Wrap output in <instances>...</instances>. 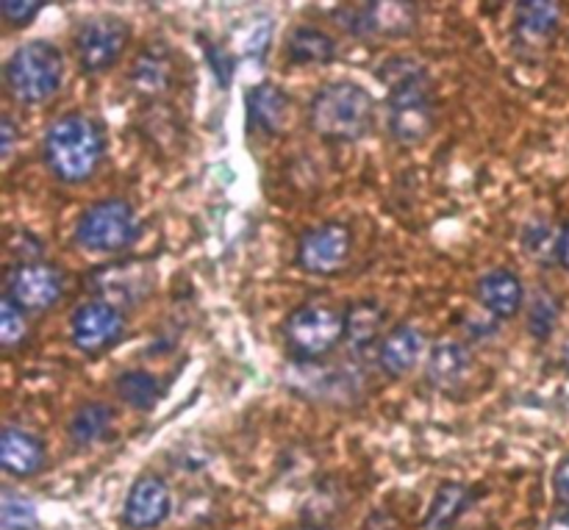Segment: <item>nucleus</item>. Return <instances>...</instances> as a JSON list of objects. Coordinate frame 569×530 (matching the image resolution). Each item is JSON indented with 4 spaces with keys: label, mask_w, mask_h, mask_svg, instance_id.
Listing matches in <instances>:
<instances>
[{
    "label": "nucleus",
    "mask_w": 569,
    "mask_h": 530,
    "mask_svg": "<svg viewBox=\"0 0 569 530\" xmlns=\"http://www.w3.org/2000/svg\"><path fill=\"white\" fill-rule=\"evenodd\" d=\"M387 83V128L398 144H420L437 128L433 81L420 61L409 56L389 59L381 70Z\"/></svg>",
    "instance_id": "nucleus-1"
},
{
    "label": "nucleus",
    "mask_w": 569,
    "mask_h": 530,
    "mask_svg": "<svg viewBox=\"0 0 569 530\" xmlns=\"http://www.w3.org/2000/svg\"><path fill=\"white\" fill-rule=\"evenodd\" d=\"M42 159L61 183L92 181L106 159V133L98 120L87 114H61L44 131Z\"/></svg>",
    "instance_id": "nucleus-2"
},
{
    "label": "nucleus",
    "mask_w": 569,
    "mask_h": 530,
    "mask_svg": "<svg viewBox=\"0 0 569 530\" xmlns=\"http://www.w3.org/2000/svg\"><path fill=\"white\" fill-rule=\"evenodd\" d=\"M376 98L361 83H326L309 103V128L326 142H359L372 131Z\"/></svg>",
    "instance_id": "nucleus-3"
},
{
    "label": "nucleus",
    "mask_w": 569,
    "mask_h": 530,
    "mask_svg": "<svg viewBox=\"0 0 569 530\" xmlns=\"http://www.w3.org/2000/svg\"><path fill=\"white\" fill-rule=\"evenodd\" d=\"M6 89L17 103H48L64 81V56L48 39H31L11 50L3 67Z\"/></svg>",
    "instance_id": "nucleus-4"
},
{
    "label": "nucleus",
    "mask_w": 569,
    "mask_h": 530,
    "mask_svg": "<svg viewBox=\"0 0 569 530\" xmlns=\"http://www.w3.org/2000/svg\"><path fill=\"white\" fill-rule=\"evenodd\" d=\"M139 237H142V220L137 209L122 198L98 200L76 222V242L87 253L117 256L133 248Z\"/></svg>",
    "instance_id": "nucleus-5"
},
{
    "label": "nucleus",
    "mask_w": 569,
    "mask_h": 530,
    "mask_svg": "<svg viewBox=\"0 0 569 530\" xmlns=\"http://www.w3.org/2000/svg\"><path fill=\"white\" fill-rule=\"evenodd\" d=\"M345 333H348L345 311L328 303L300 306L283 322V342L300 364L326 359L345 342Z\"/></svg>",
    "instance_id": "nucleus-6"
},
{
    "label": "nucleus",
    "mask_w": 569,
    "mask_h": 530,
    "mask_svg": "<svg viewBox=\"0 0 569 530\" xmlns=\"http://www.w3.org/2000/svg\"><path fill=\"white\" fill-rule=\"evenodd\" d=\"M156 281L159 272L148 259H120L89 272L87 289L94 300H103L126 314L153 294Z\"/></svg>",
    "instance_id": "nucleus-7"
},
{
    "label": "nucleus",
    "mask_w": 569,
    "mask_h": 530,
    "mask_svg": "<svg viewBox=\"0 0 569 530\" xmlns=\"http://www.w3.org/2000/svg\"><path fill=\"white\" fill-rule=\"evenodd\" d=\"M128 42H131V28L122 17L114 14L87 17L72 33L76 59L89 76L111 70L128 50Z\"/></svg>",
    "instance_id": "nucleus-8"
},
{
    "label": "nucleus",
    "mask_w": 569,
    "mask_h": 530,
    "mask_svg": "<svg viewBox=\"0 0 569 530\" xmlns=\"http://www.w3.org/2000/svg\"><path fill=\"white\" fill-rule=\"evenodd\" d=\"M64 292V278L48 261H20L6 278V298L26 314H42L53 309Z\"/></svg>",
    "instance_id": "nucleus-9"
},
{
    "label": "nucleus",
    "mask_w": 569,
    "mask_h": 530,
    "mask_svg": "<svg viewBox=\"0 0 569 530\" xmlns=\"http://www.w3.org/2000/svg\"><path fill=\"white\" fill-rule=\"evenodd\" d=\"M339 26L350 37H406L417 28V6L415 3H359L339 6L333 11Z\"/></svg>",
    "instance_id": "nucleus-10"
},
{
    "label": "nucleus",
    "mask_w": 569,
    "mask_h": 530,
    "mask_svg": "<svg viewBox=\"0 0 569 530\" xmlns=\"http://www.w3.org/2000/svg\"><path fill=\"white\" fill-rule=\"evenodd\" d=\"M353 253V231L339 220L311 228L298 242V267L311 276H333Z\"/></svg>",
    "instance_id": "nucleus-11"
},
{
    "label": "nucleus",
    "mask_w": 569,
    "mask_h": 530,
    "mask_svg": "<svg viewBox=\"0 0 569 530\" xmlns=\"http://www.w3.org/2000/svg\"><path fill=\"white\" fill-rule=\"evenodd\" d=\"M122 331H126V314L103 300L89 298L72 311L70 339L81 353L98 356L114 348L122 339Z\"/></svg>",
    "instance_id": "nucleus-12"
},
{
    "label": "nucleus",
    "mask_w": 569,
    "mask_h": 530,
    "mask_svg": "<svg viewBox=\"0 0 569 530\" xmlns=\"http://www.w3.org/2000/svg\"><path fill=\"white\" fill-rule=\"evenodd\" d=\"M172 514V492L156 472H144L131 483L122 503V522L131 530H153Z\"/></svg>",
    "instance_id": "nucleus-13"
},
{
    "label": "nucleus",
    "mask_w": 569,
    "mask_h": 530,
    "mask_svg": "<svg viewBox=\"0 0 569 530\" xmlns=\"http://www.w3.org/2000/svg\"><path fill=\"white\" fill-rule=\"evenodd\" d=\"M178 78V64L176 56L167 44L153 42L144 50H139L137 61H133L131 72H128V83H131L133 92L139 98L159 100L164 98L167 92H172Z\"/></svg>",
    "instance_id": "nucleus-14"
},
{
    "label": "nucleus",
    "mask_w": 569,
    "mask_h": 530,
    "mask_svg": "<svg viewBox=\"0 0 569 530\" xmlns=\"http://www.w3.org/2000/svg\"><path fill=\"white\" fill-rule=\"evenodd\" d=\"M476 372V359H472L470 348L456 339H442L431 348L426 364V381L431 383L437 392L453 394L467 387V381Z\"/></svg>",
    "instance_id": "nucleus-15"
},
{
    "label": "nucleus",
    "mask_w": 569,
    "mask_h": 530,
    "mask_svg": "<svg viewBox=\"0 0 569 530\" xmlns=\"http://www.w3.org/2000/svg\"><path fill=\"white\" fill-rule=\"evenodd\" d=\"M561 26V6L545 0H528L515 9V42L526 50H545Z\"/></svg>",
    "instance_id": "nucleus-16"
},
{
    "label": "nucleus",
    "mask_w": 569,
    "mask_h": 530,
    "mask_svg": "<svg viewBox=\"0 0 569 530\" xmlns=\"http://www.w3.org/2000/svg\"><path fill=\"white\" fill-rule=\"evenodd\" d=\"M476 298L487 314L498 317V320H511L515 314H520L522 303H526V287L517 272L489 270L487 276L478 278Z\"/></svg>",
    "instance_id": "nucleus-17"
},
{
    "label": "nucleus",
    "mask_w": 569,
    "mask_h": 530,
    "mask_svg": "<svg viewBox=\"0 0 569 530\" xmlns=\"http://www.w3.org/2000/svg\"><path fill=\"white\" fill-rule=\"evenodd\" d=\"M48 461L42 439L22 428H3L0 433V464L11 478H33Z\"/></svg>",
    "instance_id": "nucleus-18"
},
{
    "label": "nucleus",
    "mask_w": 569,
    "mask_h": 530,
    "mask_svg": "<svg viewBox=\"0 0 569 530\" xmlns=\"http://www.w3.org/2000/svg\"><path fill=\"white\" fill-rule=\"evenodd\" d=\"M426 353V333L415 326H398L378 344V364L387 376L400 378L415 370Z\"/></svg>",
    "instance_id": "nucleus-19"
},
{
    "label": "nucleus",
    "mask_w": 569,
    "mask_h": 530,
    "mask_svg": "<svg viewBox=\"0 0 569 530\" xmlns=\"http://www.w3.org/2000/svg\"><path fill=\"white\" fill-rule=\"evenodd\" d=\"M289 117V98L276 83H259L248 94V128L256 133H278Z\"/></svg>",
    "instance_id": "nucleus-20"
},
{
    "label": "nucleus",
    "mask_w": 569,
    "mask_h": 530,
    "mask_svg": "<svg viewBox=\"0 0 569 530\" xmlns=\"http://www.w3.org/2000/svg\"><path fill=\"white\" fill-rule=\"evenodd\" d=\"M478 500V492L472 487H465L459 481H448L437 489L428 509L422 530H453L456 522L467 514L472 503Z\"/></svg>",
    "instance_id": "nucleus-21"
},
{
    "label": "nucleus",
    "mask_w": 569,
    "mask_h": 530,
    "mask_svg": "<svg viewBox=\"0 0 569 530\" xmlns=\"http://www.w3.org/2000/svg\"><path fill=\"white\" fill-rule=\"evenodd\" d=\"M339 53L337 39L317 26H298L287 37V59L292 64H331Z\"/></svg>",
    "instance_id": "nucleus-22"
},
{
    "label": "nucleus",
    "mask_w": 569,
    "mask_h": 530,
    "mask_svg": "<svg viewBox=\"0 0 569 530\" xmlns=\"http://www.w3.org/2000/svg\"><path fill=\"white\" fill-rule=\"evenodd\" d=\"M345 320H348V333H345V342L353 350L372 348L378 342V337L383 333L387 326V311L378 300H359V303L350 306L345 311Z\"/></svg>",
    "instance_id": "nucleus-23"
},
{
    "label": "nucleus",
    "mask_w": 569,
    "mask_h": 530,
    "mask_svg": "<svg viewBox=\"0 0 569 530\" xmlns=\"http://www.w3.org/2000/svg\"><path fill=\"white\" fill-rule=\"evenodd\" d=\"M111 422H114V411L106 403H83L76 414L70 417V439L78 448H89V444L100 442L109 437Z\"/></svg>",
    "instance_id": "nucleus-24"
},
{
    "label": "nucleus",
    "mask_w": 569,
    "mask_h": 530,
    "mask_svg": "<svg viewBox=\"0 0 569 530\" xmlns=\"http://www.w3.org/2000/svg\"><path fill=\"white\" fill-rule=\"evenodd\" d=\"M114 389L117 394H120V398L137 411H150L156 403H159L161 394H164V387H161L159 378L150 376V372L144 370L122 372V376L117 378Z\"/></svg>",
    "instance_id": "nucleus-25"
},
{
    "label": "nucleus",
    "mask_w": 569,
    "mask_h": 530,
    "mask_svg": "<svg viewBox=\"0 0 569 530\" xmlns=\"http://www.w3.org/2000/svg\"><path fill=\"white\" fill-rule=\"evenodd\" d=\"M559 239L561 231H553V226L545 220L528 222L526 233H522V248L531 259H537L542 267H550L559 261Z\"/></svg>",
    "instance_id": "nucleus-26"
},
{
    "label": "nucleus",
    "mask_w": 569,
    "mask_h": 530,
    "mask_svg": "<svg viewBox=\"0 0 569 530\" xmlns=\"http://www.w3.org/2000/svg\"><path fill=\"white\" fill-rule=\"evenodd\" d=\"M559 317L561 300L553 292H548V289H539L531 300V309H528V331H531L533 339L545 342L556 331V326H559Z\"/></svg>",
    "instance_id": "nucleus-27"
},
{
    "label": "nucleus",
    "mask_w": 569,
    "mask_h": 530,
    "mask_svg": "<svg viewBox=\"0 0 569 530\" xmlns=\"http://www.w3.org/2000/svg\"><path fill=\"white\" fill-rule=\"evenodd\" d=\"M0 530H39L37 509L28 498L3 489L0 494Z\"/></svg>",
    "instance_id": "nucleus-28"
},
{
    "label": "nucleus",
    "mask_w": 569,
    "mask_h": 530,
    "mask_svg": "<svg viewBox=\"0 0 569 530\" xmlns=\"http://www.w3.org/2000/svg\"><path fill=\"white\" fill-rule=\"evenodd\" d=\"M28 337V320H26V311L20 306L11 303L9 298L3 294L0 300V344L6 350H14L17 344L26 342Z\"/></svg>",
    "instance_id": "nucleus-29"
},
{
    "label": "nucleus",
    "mask_w": 569,
    "mask_h": 530,
    "mask_svg": "<svg viewBox=\"0 0 569 530\" xmlns=\"http://www.w3.org/2000/svg\"><path fill=\"white\" fill-rule=\"evenodd\" d=\"M39 11H42V3H33V0H17V3L3 0V3H0V17H3L6 26L11 28L28 26Z\"/></svg>",
    "instance_id": "nucleus-30"
},
{
    "label": "nucleus",
    "mask_w": 569,
    "mask_h": 530,
    "mask_svg": "<svg viewBox=\"0 0 569 530\" xmlns=\"http://www.w3.org/2000/svg\"><path fill=\"white\" fill-rule=\"evenodd\" d=\"M553 494H556V500H559L561 506H567V509H569V456L565 461H561L559 467H556Z\"/></svg>",
    "instance_id": "nucleus-31"
},
{
    "label": "nucleus",
    "mask_w": 569,
    "mask_h": 530,
    "mask_svg": "<svg viewBox=\"0 0 569 530\" xmlns=\"http://www.w3.org/2000/svg\"><path fill=\"white\" fill-rule=\"evenodd\" d=\"M14 139H17V126L9 114L0 117V153L3 159H9L11 150H14Z\"/></svg>",
    "instance_id": "nucleus-32"
},
{
    "label": "nucleus",
    "mask_w": 569,
    "mask_h": 530,
    "mask_svg": "<svg viewBox=\"0 0 569 530\" xmlns=\"http://www.w3.org/2000/svg\"><path fill=\"white\" fill-rule=\"evenodd\" d=\"M559 264L569 272V222L561 228V239H559Z\"/></svg>",
    "instance_id": "nucleus-33"
},
{
    "label": "nucleus",
    "mask_w": 569,
    "mask_h": 530,
    "mask_svg": "<svg viewBox=\"0 0 569 530\" xmlns=\"http://www.w3.org/2000/svg\"><path fill=\"white\" fill-rule=\"evenodd\" d=\"M545 530H569V511H567V514L556 517V520L550 522V526L545 528Z\"/></svg>",
    "instance_id": "nucleus-34"
},
{
    "label": "nucleus",
    "mask_w": 569,
    "mask_h": 530,
    "mask_svg": "<svg viewBox=\"0 0 569 530\" xmlns=\"http://www.w3.org/2000/svg\"><path fill=\"white\" fill-rule=\"evenodd\" d=\"M561 364H565L567 370H569V339H567V344H565V353H561Z\"/></svg>",
    "instance_id": "nucleus-35"
},
{
    "label": "nucleus",
    "mask_w": 569,
    "mask_h": 530,
    "mask_svg": "<svg viewBox=\"0 0 569 530\" xmlns=\"http://www.w3.org/2000/svg\"><path fill=\"white\" fill-rule=\"evenodd\" d=\"M300 530H328V528H320V526H309V528H300Z\"/></svg>",
    "instance_id": "nucleus-36"
}]
</instances>
